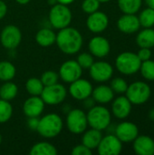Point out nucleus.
I'll return each mask as SVG.
<instances>
[{
    "label": "nucleus",
    "mask_w": 154,
    "mask_h": 155,
    "mask_svg": "<svg viewBox=\"0 0 154 155\" xmlns=\"http://www.w3.org/2000/svg\"><path fill=\"white\" fill-rule=\"evenodd\" d=\"M83 41V36L77 29L67 26L60 29L59 33L56 35L55 43L63 53L74 54L81 50Z\"/></svg>",
    "instance_id": "1"
},
{
    "label": "nucleus",
    "mask_w": 154,
    "mask_h": 155,
    "mask_svg": "<svg viewBox=\"0 0 154 155\" xmlns=\"http://www.w3.org/2000/svg\"><path fill=\"white\" fill-rule=\"evenodd\" d=\"M64 124L62 118L56 114H48L39 119L36 131L44 138H54L60 134Z\"/></svg>",
    "instance_id": "2"
},
{
    "label": "nucleus",
    "mask_w": 154,
    "mask_h": 155,
    "mask_svg": "<svg viewBox=\"0 0 154 155\" xmlns=\"http://www.w3.org/2000/svg\"><path fill=\"white\" fill-rule=\"evenodd\" d=\"M86 116H87L88 125H90L91 128L103 131L110 126L111 119H112L111 113L104 106L102 105L93 106L89 110Z\"/></svg>",
    "instance_id": "3"
},
{
    "label": "nucleus",
    "mask_w": 154,
    "mask_h": 155,
    "mask_svg": "<svg viewBox=\"0 0 154 155\" xmlns=\"http://www.w3.org/2000/svg\"><path fill=\"white\" fill-rule=\"evenodd\" d=\"M142 61L138 55L133 52H123L120 54L115 60L117 70L126 75L137 73L141 68Z\"/></svg>",
    "instance_id": "4"
},
{
    "label": "nucleus",
    "mask_w": 154,
    "mask_h": 155,
    "mask_svg": "<svg viewBox=\"0 0 154 155\" xmlns=\"http://www.w3.org/2000/svg\"><path fill=\"white\" fill-rule=\"evenodd\" d=\"M49 21L56 29H63L69 26L72 22V12L66 5L55 4L49 12Z\"/></svg>",
    "instance_id": "5"
},
{
    "label": "nucleus",
    "mask_w": 154,
    "mask_h": 155,
    "mask_svg": "<svg viewBox=\"0 0 154 155\" xmlns=\"http://www.w3.org/2000/svg\"><path fill=\"white\" fill-rule=\"evenodd\" d=\"M125 93L126 97L132 104H143L150 99L152 90L149 84L139 81L130 84Z\"/></svg>",
    "instance_id": "6"
},
{
    "label": "nucleus",
    "mask_w": 154,
    "mask_h": 155,
    "mask_svg": "<svg viewBox=\"0 0 154 155\" xmlns=\"http://www.w3.org/2000/svg\"><path fill=\"white\" fill-rule=\"evenodd\" d=\"M66 125L68 130L74 134L84 133L88 126L86 114L81 109H73L68 112L66 118Z\"/></svg>",
    "instance_id": "7"
},
{
    "label": "nucleus",
    "mask_w": 154,
    "mask_h": 155,
    "mask_svg": "<svg viewBox=\"0 0 154 155\" xmlns=\"http://www.w3.org/2000/svg\"><path fill=\"white\" fill-rule=\"evenodd\" d=\"M66 95L67 91L65 87L57 83L49 86H44L40 96L44 104L49 105H56L64 102Z\"/></svg>",
    "instance_id": "8"
},
{
    "label": "nucleus",
    "mask_w": 154,
    "mask_h": 155,
    "mask_svg": "<svg viewBox=\"0 0 154 155\" xmlns=\"http://www.w3.org/2000/svg\"><path fill=\"white\" fill-rule=\"evenodd\" d=\"M22 40V34L19 28L14 25H6L1 32L0 41L2 45L6 49L16 48Z\"/></svg>",
    "instance_id": "9"
},
{
    "label": "nucleus",
    "mask_w": 154,
    "mask_h": 155,
    "mask_svg": "<svg viewBox=\"0 0 154 155\" xmlns=\"http://www.w3.org/2000/svg\"><path fill=\"white\" fill-rule=\"evenodd\" d=\"M123 149V143L114 134H109L102 138L97 150L100 155H118Z\"/></svg>",
    "instance_id": "10"
},
{
    "label": "nucleus",
    "mask_w": 154,
    "mask_h": 155,
    "mask_svg": "<svg viewBox=\"0 0 154 155\" xmlns=\"http://www.w3.org/2000/svg\"><path fill=\"white\" fill-rule=\"evenodd\" d=\"M83 68L79 65L77 61L69 60L64 62L59 69V76L65 83H73L74 81L81 78Z\"/></svg>",
    "instance_id": "11"
},
{
    "label": "nucleus",
    "mask_w": 154,
    "mask_h": 155,
    "mask_svg": "<svg viewBox=\"0 0 154 155\" xmlns=\"http://www.w3.org/2000/svg\"><path fill=\"white\" fill-rule=\"evenodd\" d=\"M93 89V85L89 81L79 78L71 83L69 87V93L74 99L84 101V99L92 95Z\"/></svg>",
    "instance_id": "12"
},
{
    "label": "nucleus",
    "mask_w": 154,
    "mask_h": 155,
    "mask_svg": "<svg viewBox=\"0 0 154 155\" xmlns=\"http://www.w3.org/2000/svg\"><path fill=\"white\" fill-rule=\"evenodd\" d=\"M89 71L91 77L94 81L100 83L110 80L113 74V66L109 63L103 61L94 62L89 68Z\"/></svg>",
    "instance_id": "13"
},
{
    "label": "nucleus",
    "mask_w": 154,
    "mask_h": 155,
    "mask_svg": "<svg viewBox=\"0 0 154 155\" xmlns=\"http://www.w3.org/2000/svg\"><path fill=\"white\" fill-rule=\"evenodd\" d=\"M115 135L122 143H131L139 135V129L133 123L123 122L116 126Z\"/></svg>",
    "instance_id": "14"
},
{
    "label": "nucleus",
    "mask_w": 154,
    "mask_h": 155,
    "mask_svg": "<svg viewBox=\"0 0 154 155\" xmlns=\"http://www.w3.org/2000/svg\"><path fill=\"white\" fill-rule=\"evenodd\" d=\"M108 25L109 18L107 15L100 11H96L93 14H90L86 21V25L88 29L94 34L103 32L107 28Z\"/></svg>",
    "instance_id": "15"
},
{
    "label": "nucleus",
    "mask_w": 154,
    "mask_h": 155,
    "mask_svg": "<svg viewBox=\"0 0 154 155\" xmlns=\"http://www.w3.org/2000/svg\"><path fill=\"white\" fill-rule=\"evenodd\" d=\"M90 53L98 58L105 57L109 54L111 45L109 41L103 36H94L89 42Z\"/></svg>",
    "instance_id": "16"
},
{
    "label": "nucleus",
    "mask_w": 154,
    "mask_h": 155,
    "mask_svg": "<svg viewBox=\"0 0 154 155\" xmlns=\"http://www.w3.org/2000/svg\"><path fill=\"white\" fill-rule=\"evenodd\" d=\"M44 102L41 96H33L25 100L23 105L24 114L27 117H38L42 114L44 109Z\"/></svg>",
    "instance_id": "17"
},
{
    "label": "nucleus",
    "mask_w": 154,
    "mask_h": 155,
    "mask_svg": "<svg viewBox=\"0 0 154 155\" xmlns=\"http://www.w3.org/2000/svg\"><path fill=\"white\" fill-rule=\"evenodd\" d=\"M117 26L124 34H133L139 30L141 24L139 18L134 14H124L119 18Z\"/></svg>",
    "instance_id": "18"
},
{
    "label": "nucleus",
    "mask_w": 154,
    "mask_h": 155,
    "mask_svg": "<svg viewBox=\"0 0 154 155\" xmlns=\"http://www.w3.org/2000/svg\"><path fill=\"white\" fill-rule=\"evenodd\" d=\"M113 115L118 119H124L128 117L132 111V103L126 96L117 97L112 105Z\"/></svg>",
    "instance_id": "19"
},
{
    "label": "nucleus",
    "mask_w": 154,
    "mask_h": 155,
    "mask_svg": "<svg viewBox=\"0 0 154 155\" xmlns=\"http://www.w3.org/2000/svg\"><path fill=\"white\" fill-rule=\"evenodd\" d=\"M134 152L139 155H153L154 141L147 135L137 136L133 141Z\"/></svg>",
    "instance_id": "20"
},
{
    "label": "nucleus",
    "mask_w": 154,
    "mask_h": 155,
    "mask_svg": "<svg viewBox=\"0 0 154 155\" xmlns=\"http://www.w3.org/2000/svg\"><path fill=\"white\" fill-rule=\"evenodd\" d=\"M102 138H103L102 132L100 130L92 128L88 131L86 130L84 131V134L82 138V143L93 151V149H97Z\"/></svg>",
    "instance_id": "21"
},
{
    "label": "nucleus",
    "mask_w": 154,
    "mask_h": 155,
    "mask_svg": "<svg viewBox=\"0 0 154 155\" xmlns=\"http://www.w3.org/2000/svg\"><path fill=\"white\" fill-rule=\"evenodd\" d=\"M92 95L95 102L99 104H107L113 99L114 92L110 86L99 85L95 89H93Z\"/></svg>",
    "instance_id": "22"
},
{
    "label": "nucleus",
    "mask_w": 154,
    "mask_h": 155,
    "mask_svg": "<svg viewBox=\"0 0 154 155\" xmlns=\"http://www.w3.org/2000/svg\"><path fill=\"white\" fill-rule=\"evenodd\" d=\"M56 40V35L49 28H42L40 29L36 35H35V41L36 43L43 46V47H48L55 43Z\"/></svg>",
    "instance_id": "23"
},
{
    "label": "nucleus",
    "mask_w": 154,
    "mask_h": 155,
    "mask_svg": "<svg viewBox=\"0 0 154 155\" xmlns=\"http://www.w3.org/2000/svg\"><path fill=\"white\" fill-rule=\"evenodd\" d=\"M137 45L143 48H151L154 46V29L152 27L145 28L142 32H140L136 37Z\"/></svg>",
    "instance_id": "24"
},
{
    "label": "nucleus",
    "mask_w": 154,
    "mask_h": 155,
    "mask_svg": "<svg viewBox=\"0 0 154 155\" xmlns=\"http://www.w3.org/2000/svg\"><path fill=\"white\" fill-rule=\"evenodd\" d=\"M31 155H56V148L50 143L41 142L35 143L30 150Z\"/></svg>",
    "instance_id": "25"
},
{
    "label": "nucleus",
    "mask_w": 154,
    "mask_h": 155,
    "mask_svg": "<svg viewBox=\"0 0 154 155\" xmlns=\"http://www.w3.org/2000/svg\"><path fill=\"white\" fill-rule=\"evenodd\" d=\"M17 93H18L17 85L10 81H6L0 87V99L5 101H11L17 95Z\"/></svg>",
    "instance_id": "26"
},
{
    "label": "nucleus",
    "mask_w": 154,
    "mask_h": 155,
    "mask_svg": "<svg viewBox=\"0 0 154 155\" xmlns=\"http://www.w3.org/2000/svg\"><path fill=\"white\" fill-rule=\"evenodd\" d=\"M118 5L124 14H135L142 6V0H118Z\"/></svg>",
    "instance_id": "27"
},
{
    "label": "nucleus",
    "mask_w": 154,
    "mask_h": 155,
    "mask_svg": "<svg viewBox=\"0 0 154 155\" xmlns=\"http://www.w3.org/2000/svg\"><path fill=\"white\" fill-rule=\"evenodd\" d=\"M16 70L15 65L8 61L0 62V80L6 82L12 80L15 75Z\"/></svg>",
    "instance_id": "28"
},
{
    "label": "nucleus",
    "mask_w": 154,
    "mask_h": 155,
    "mask_svg": "<svg viewBox=\"0 0 154 155\" xmlns=\"http://www.w3.org/2000/svg\"><path fill=\"white\" fill-rule=\"evenodd\" d=\"M44 87V86L42 81L35 77L28 79L25 83V89L27 93L33 96H40L43 92Z\"/></svg>",
    "instance_id": "29"
},
{
    "label": "nucleus",
    "mask_w": 154,
    "mask_h": 155,
    "mask_svg": "<svg viewBox=\"0 0 154 155\" xmlns=\"http://www.w3.org/2000/svg\"><path fill=\"white\" fill-rule=\"evenodd\" d=\"M138 18L141 25H143V27H152L154 25V9L151 7L144 9Z\"/></svg>",
    "instance_id": "30"
},
{
    "label": "nucleus",
    "mask_w": 154,
    "mask_h": 155,
    "mask_svg": "<svg viewBox=\"0 0 154 155\" xmlns=\"http://www.w3.org/2000/svg\"><path fill=\"white\" fill-rule=\"evenodd\" d=\"M13 114V107L9 101L0 99V124H5L10 120Z\"/></svg>",
    "instance_id": "31"
},
{
    "label": "nucleus",
    "mask_w": 154,
    "mask_h": 155,
    "mask_svg": "<svg viewBox=\"0 0 154 155\" xmlns=\"http://www.w3.org/2000/svg\"><path fill=\"white\" fill-rule=\"evenodd\" d=\"M141 73L143 76L149 80V81H153L154 80V61L152 60H146L142 62L141 64Z\"/></svg>",
    "instance_id": "32"
},
{
    "label": "nucleus",
    "mask_w": 154,
    "mask_h": 155,
    "mask_svg": "<svg viewBox=\"0 0 154 155\" xmlns=\"http://www.w3.org/2000/svg\"><path fill=\"white\" fill-rule=\"evenodd\" d=\"M77 63L83 69H89L94 63L93 55L90 53H82L77 56Z\"/></svg>",
    "instance_id": "33"
},
{
    "label": "nucleus",
    "mask_w": 154,
    "mask_h": 155,
    "mask_svg": "<svg viewBox=\"0 0 154 155\" xmlns=\"http://www.w3.org/2000/svg\"><path fill=\"white\" fill-rule=\"evenodd\" d=\"M59 79V74L54 71H46L41 76V81L44 86H49L54 84H57Z\"/></svg>",
    "instance_id": "34"
},
{
    "label": "nucleus",
    "mask_w": 154,
    "mask_h": 155,
    "mask_svg": "<svg viewBox=\"0 0 154 155\" xmlns=\"http://www.w3.org/2000/svg\"><path fill=\"white\" fill-rule=\"evenodd\" d=\"M111 88L113 89V92L117 94H123L126 92L128 88V84L124 79L121 77H117L111 82Z\"/></svg>",
    "instance_id": "35"
},
{
    "label": "nucleus",
    "mask_w": 154,
    "mask_h": 155,
    "mask_svg": "<svg viewBox=\"0 0 154 155\" xmlns=\"http://www.w3.org/2000/svg\"><path fill=\"white\" fill-rule=\"evenodd\" d=\"M100 7V2L98 0H84L82 4V9L86 14H93L98 11Z\"/></svg>",
    "instance_id": "36"
},
{
    "label": "nucleus",
    "mask_w": 154,
    "mask_h": 155,
    "mask_svg": "<svg viewBox=\"0 0 154 155\" xmlns=\"http://www.w3.org/2000/svg\"><path fill=\"white\" fill-rule=\"evenodd\" d=\"M71 153L73 155H92V150L82 143L74 147Z\"/></svg>",
    "instance_id": "37"
},
{
    "label": "nucleus",
    "mask_w": 154,
    "mask_h": 155,
    "mask_svg": "<svg viewBox=\"0 0 154 155\" xmlns=\"http://www.w3.org/2000/svg\"><path fill=\"white\" fill-rule=\"evenodd\" d=\"M138 57L140 58V60L142 62L143 61H146V60H149L152 56V52L150 50V48H146V47H143L141 48V50L138 52L137 54Z\"/></svg>",
    "instance_id": "38"
},
{
    "label": "nucleus",
    "mask_w": 154,
    "mask_h": 155,
    "mask_svg": "<svg viewBox=\"0 0 154 155\" xmlns=\"http://www.w3.org/2000/svg\"><path fill=\"white\" fill-rule=\"evenodd\" d=\"M38 122H39V119H37V117H28L27 125L30 129L36 130L37 125H38Z\"/></svg>",
    "instance_id": "39"
},
{
    "label": "nucleus",
    "mask_w": 154,
    "mask_h": 155,
    "mask_svg": "<svg viewBox=\"0 0 154 155\" xmlns=\"http://www.w3.org/2000/svg\"><path fill=\"white\" fill-rule=\"evenodd\" d=\"M6 13H7V5L4 1L0 0V20L5 16Z\"/></svg>",
    "instance_id": "40"
},
{
    "label": "nucleus",
    "mask_w": 154,
    "mask_h": 155,
    "mask_svg": "<svg viewBox=\"0 0 154 155\" xmlns=\"http://www.w3.org/2000/svg\"><path fill=\"white\" fill-rule=\"evenodd\" d=\"M56 1H57V3H59V4H63V5H70V4H72L74 0H56Z\"/></svg>",
    "instance_id": "41"
},
{
    "label": "nucleus",
    "mask_w": 154,
    "mask_h": 155,
    "mask_svg": "<svg viewBox=\"0 0 154 155\" xmlns=\"http://www.w3.org/2000/svg\"><path fill=\"white\" fill-rule=\"evenodd\" d=\"M145 2H146V4L148 5L149 7L154 9V0H145Z\"/></svg>",
    "instance_id": "42"
},
{
    "label": "nucleus",
    "mask_w": 154,
    "mask_h": 155,
    "mask_svg": "<svg viewBox=\"0 0 154 155\" xmlns=\"http://www.w3.org/2000/svg\"><path fill=\"white\" fill-rule=\"evenodd\" d=\"M149 118H150L152 121H154V108H152V109L149 112Z\"/></svg>",
    "instance_id": "43"
},
{
    "label": "nucleus",
    "mask_w": 154,
    "mask_h": 155,
    "mask_svg": "<svg viewBox=\"0 0 154 155\" xmlns=\"http://www.w3.org/2000/svg\"><path fill=\"white\" fill-rule=\"evenodd\" d=\"M19 5H26L30 2V0H15Z\"/></svg>",
    "instance_id": "44"
},
{
    "label": "nucleus",
    "mask_w": 154,
    "mask_h": 155,
    "mask_svg": "<svg viewBox=\"0 0 154 155\" xmlns=\"http://www.w3.org/2000/svg\"><path fill=\"white\" fill-rule=\"evenodd\" d=\"M48 3H49V5H55V4H57V1H56V0H48Z\"/></svg>",
    "instance_id": "45"
},
{
    "label": "nucleus",
    "mask_w": 154,
    "mask_h": 155,
    "mask_svg": "<svg viewBox=\"0 0 154 155\" xmlns=\"http://www.w3.org/2000/svg\"><path fill=\"white\" fill-rule=\"evenodd\" d=\"M100 3H106V2H108V1H110V0H98Z\"/></svg>",
    "instance_id": "46"
},
{
    "label": "nucleus",
    "mask_w": 154,
    "mask_h": 155,
    "mask_svg": "<svg viewBox=\"0 0 154 155\" xmlns=\"http://www.w3.org/2000/svg\"><path fill=\"white\" fill-rule=\"evenodd\" d=\"M1 143H2V136H1V134H0V144H1Z\"/></svg>",
    "instance_id": "47"
}]
</instances>
